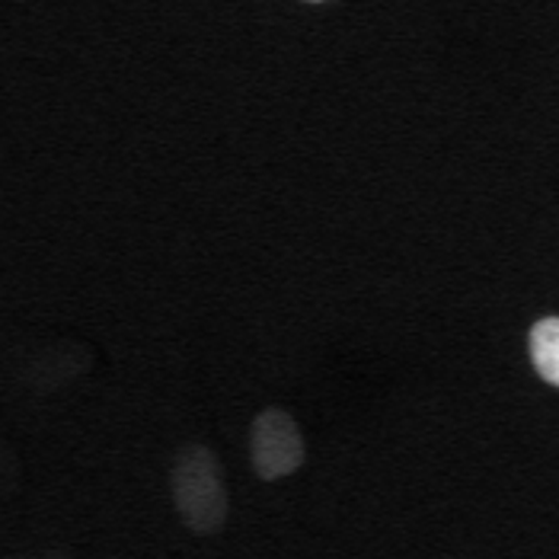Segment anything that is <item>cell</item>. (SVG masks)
<instances>
[{
    "label": "cell",
    "mask_w": 559,
    "mask_h": 559,
    "mask_svg": "<svg viewBox=\"0 0 559 559\" xmlns=\"http://www.w3.org/2000/svg\"><path fill=\"white\" fill-rule=\"evenodd\" d=\"M527 348H531V365H534L537 378H540V381H547L550 388H557L559 384V320L557 317L537 320V323L531 326Z\"/></svg>",
    "instance_id": "3957f363"
},
{
    "label": "cell",
    "mask_w": 559,
    "mask_h": 559,
    "mask_svg": "<svg viewBox=\"0 0 559 559\" xmlns=\"http://www.w3.org/2000/svg\"><path fill=\"white\" fill-rule=\"evenodd\" d=\"M173 506L182 524L195 534H217L227 521V489L217 457L202 448L189 444L179 451L173 467Z\"/></svg>",
    "instance_id": "6da1fadb"
},
{
    "label": "cell",
    "mask_w": 559,
    "mask_h": 559,
    "mask_svg": "<svg viewBox=\"0 0 559 559\" xmlns=\"http://www.w3.org/2000/svg\"><path fill=\"white\" fill-rule=\"evenodd\" d=\"M250 464L259 479H285L304 464V435L292 413L265 409L250 429Z\"/></svg>",
    "instance_id": "7a4b0ae2"
}]
</instances>
